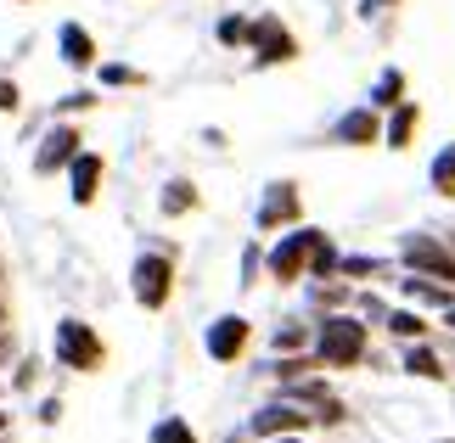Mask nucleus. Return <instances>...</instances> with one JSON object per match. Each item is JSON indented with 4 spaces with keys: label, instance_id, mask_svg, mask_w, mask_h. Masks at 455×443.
Wrapping results in <instances>:
<instances>
[{
    "label": "nucleus",
    "instance_id": "1",
    "mask_svg": "<svg viewBox=\"0 0 455 443\" xmlns=\"http://www.w3.org/2000/svg\"><path fill=\"white\" fill-rule=\"evenodd\" d=\"M309 343H315V365H326V370H355L365 360V320H355V314H321L309 331Z\"/></svg>",
    "mask_w": 455,
    "mask_h": 443
},
{
    "label": "nucleus",
    "instance_id": "2",
    "mask_svg": "<svg viewBox=\"0 0 455 443\" xmlns=\"http://www.w3.org/2000/svg\"><path fill=\"white\" fill-rule=\"evenodd\" d=\"M51 353H57L62 370H79V376H91V370L108 365V343H101V331L91 320H79V314H62L57 331H51Z\"/></svg>",
    "mask_w": 455,
    "mask_h": 443
},
{
    "label": "nucleus",
    "instance_id": "3",
    "mask_svg": "<svg viewBox=\"0 0 455 443\" xmlns=\"http://www.w3.org/2000/svg\"><path fill=\"white\" fill-rule=\"evenodd\" d=\"M130 292H135V304L141 309H169V297H174V253L169 247H141L130 264Z\"/></svg>",
    "mask_w": 455,
    "mask_h": 443
},
{
    "label": "nucleus",
    "instance_id": "4",
    "mask_svg": "<svg viewBox=\"0 0 455 443\" xmlns=\"http://www.w3.org/2000/svg\"><path fill=\"white\" fill-rule=\"evenodd\" d=\"M315 241H321V230H315V225H292V230H282V241H275L270 253H265V270H270L275 281H282V287H292V281H304Z\"/></svg>",
    "mask_w": 455,
    "mask_h": 443
},
{
    "label": "nucleus",
    "instance_id": "5",
    "mask_svg": "<svg viewBox=\"0 0 455 443\" xmlns=\"http://www.w3.org/2000/svg\"><path fill=\"white\" fill-rule=\"evenodd\" d=\"M84 152V135H79V123H68V118H57L51 130L34 140V157H28V169L40 174V180H51V174H62L74 157Z\"/></svg>",
    "mask_w": 455,
    "mask_h": 443
},
{
    "label": "nucleus",
    "instance_id": "6",
    "mask_svg": "<svg viewBox=\"0 0 455 443\" xmlns=\"http://www.w3.org/2000/svg\"><path fill=\"white\" fill-rule=\"evenodd\" d=\"M304 225V197L292 180H270L265 197H259V214H253V230L259 236H275V230H292Z\"/></svg>",
    "mask_w": 455,
    "mask_h": 443
},
{
    "label": "nucleus",
    "instance_id": "7",
    "mask_svg": "<svg viewBox=\"0 0 455 443\" xmlns=\"http://www.w3.org/2000/svg\"><path fill=\"white\" fill-rule=\"evenodd\" d=\"M248 51H253V67H282L299 57V40H292V28L282 23V17H253L248 23Z\"/></svg>",
    "mask_w": 455,
    "mask_h": 443
},
{
    "label": "nucleus",
    "instance_id": "8",
    "mask_svg": "<svg viewBox=\"0 0 455 443\" xmlns=\"http://www.w3.org/2000/svg\"><path fill=\"white\" fill-rule=\"evenodd\" d=\"M248 343H253L248 314H220V320H208V331H203V348H208L214 365H236L242 353H248Z\"/></svg>",
    "mask_w": 455,
    "mask_h": 443
},
{
    "label": "nucleus",
    "instance_id": "9",
    "mask_svg": "<svg viewBox=\"0 0 455 443\" xmlns=\"http://www.w3.org/2000/svg\"><path fill=\"white\" fill-rule=\"evenodd\" d=\"M315 427V415L309 410H299L292 399H275V404H265V410H253V421H248V432L265 443V438H304Z\"/></svg>",
    "mask_w": 455,
    "mask_h": 443
},
{
    "label": "nucleus",
    "instance_id": "10",
    "mask_svg": "<svg viewBox=\"0 0 455 443\" xmlns=\"http://www.w3.org/2000/svg\"><path fill=\"white\" fill-rule=\"evenodd\" d=\"M399 258H405L416 275H439V281L455 287V253L439 236H405V241H399Z\"/></svg>",
    "mask_w": 455,
    "mask_h": 443
},
{
    "label": "nucleus",
    "instance_id": "11",
    "mask_svg": "<svg viewBox=\"0 0 455 443\" xmlns=\"http://www.w3.org/2000/svg\"><path fill=\"white\" fill-rule=\"evenodd\" d=\"M62 174H68V197H74V208H91V202L101 197V174H108V157L84 146Z\"/></svg>",
    "mask_w": 455,
    "mask_h": 443
},
{
    "label": "nucleus",
    "instance_id": "12",
    "mask_svg": "<svg viewBox=\"0 0 455 443\" xmlns=\"http://www.w3.org/2000/svg\"><path fill=\"white\" fill-rule=\"evenodd\" d=\"M331 140H338V146H371V140H382L377 107H348L338 123H331Z\"/></svg>",
    "mask_w": 455,
    "mask_h": 443
},
{
    "label": "nucleus",
    "instance_id": "13",
    "mask_svg": "<svg viewBox=\"0 0 455 443\" xmlns=\"http://www.w3.org/2000/svg\"><path fill=\"white\" fill-rule=\"evenodd\" d=\"M57 51H62V62L74 67V74H84V67L101 62V51H96V40H91V28H84V23H62L57 28Z\"/></svg>",
    "mask_w": 455,
    "mask_h": 443
},
{
    "label": "nucleus",
    "instance_id": "14",
    "mask_svg": "<svg viewBox=\"0 0 455 443\" xmlns=\"http://www.w3.org/2000/svg\"><path fill=\"white\" fill-rule=\"evenodd\" d=\"M394 118L382 123V140H388L394 152H405L411 140H416V123H422V107H416V101H399V107H388Z\"/></svg>",
    "mask_w": 455,
    "mask_h": 443
},
{
    "label": "nucleus",
    "instance_id": "15",
    "mask_svg": "<svg viewBox=\"0 0 455 443\" xmlns=\"http://www.w3.org/2000/svg\"><path fill=\"white\" fill-rule=\"evenodd\" d=\"M203 197H197V186L191 180H169L164 186V197H157V208H164V219H180V214H191Z\"/></svg>",
    "mask_w": 455,
    "mask_h": 443
},
{
    "label": "nucleus",
    "instance_id": "16",
    "mask_svg": "<svg viewBox=\"0 0 455 443\" xmlns=\"http://www.w3.org/2000/svg\"><path fill=\"white\" fill-rule=\"evenodd\" d=\"M338 258H343V253H338V241H331L326 230H321V241H315V253H309V270H304V275H309V281H338Z\"/></svg>",
    "mask_w": 455,
    "mask_h": 443
},
{
    "label": "nucleus",
    "instance_id": "17",
    "mask_svg": "<svg viewBox=\"0 0 455 443\" xmlns=\"http://www.w3.org/2000/svg\"><path fill=\"white\" fill-rule=\"evenodd\" d=\"M382 326H388L399 343H427V320L416 309H394V314H382Z\"/></svg>",
    "mask_w": 455,
    "mask_h": 443
},
{
    "label": "nucleus",
    "instance_id": "18",
    "mask_svg": "<svg viewBox=\"0 0 455 443\" xmlns=\"http://www.w3.org/2000/svg\"><path fill=\"white\" fill-rule=\"evenodd\" d=\"M405 370H411V376H422V382H444V360H439V353H433L427 343H411Z\"/></svg>",
    "mask_w": 455,
    "mask_h": 443
},
{
    "label": "nucleus",
    "instance_id": "19",
    "mask_svg": "<svg viewBox=\"0 0 455 443\" xmlns=\"http://www.w3.org/2000/svg\"><path fill=\"white\" fill-rule=\"evenodd\" d=\"M371 275H388V258H371V253L338 258V281H371Z\"/></svg>",
    "mask_w": 455,
    "mask_h": 443
},
{
    "label": "nucleus",
    "instance_id": "20",
    "mask_svg": "<svg viewBox=\"0 0 455 443\" xmlns=\"http://www.w3.org/2000/svg\"><path fill=\"white\" fill-rule=\"evenodd\" d=\"M399 101H405V74H399V67H388V74L371 84V107L388 113V107H399Z\"/></svg>",
    "mask_w": 455,
    "mask_h": 443
},
{
    "label": "nucleus",
    "instance_id": "21",
    "mask_svg": "<svg viewBox=\"0 0 455 443\" xmlns=\"http://www.w3.org/2000/svg\"><path fill=\"white\" fill-rule=\"evenodd\" d=\"M405 297H411V304H433V309H455V304H450V287H439V281L405 275Z\"/></svg>",
    "mask_w": 455,
    "mask_h": 443
},
{
    "label": "nucleus",
    "instance_id": "22",
    "mask_svg": "<svg viewBox=\"0 0 455 443\" xmlns=\"http://www.w3.org/2000/svg\"><path fill=\"white\" fill-rule=\"evenodd\" d=\"M101 67V84L108 91H130V84H147V74L141 67H130V62H96Z\"/></svg>",
    "mask_w": 455,
    "mask_h": 443
},
{
    "label": "nucleus",
    "instance_id": "23",
    "mask_svg": "<svg viewBox=\"0 0 455 443\" xmlns=\"http://www.w3.org/2000/svg\"><path fill=\"white\" fill-rule=\"evenodd\" d=\"M152 443H197V432H191L180 415H164V421L152 427Z\"/></svg>",
    "mask_w": 455,
    "mask_h": 443
},
{
    "label": "nucleus",
    "instance_id": "24",
    "mask_svg": "<svg viewBox=\"0 0 455 443\" xmlns=\"http://www.w3.org/2000/svg\"><path fill=\"white\" fill-rule=\"evenodd\" d=\"M96 101H101L96 91H74V96H62V101H57V107H51V118H74V113H91V107H96Z\"/></svg>",
    "mask_w": 455,
    "mask_h": 443
},
{
    "label": "nucleus",
    "instance_id": "25",
    "mask_svg": "<svg viewBox=\"0 0 455 443\" xmlns=\"http://www.w3.org/2000/svg\"><path fill=\"white\" fill-rule=\"evenodd\" d=\"M220 45H231V51H242L248 45V17H220Z\"/></svg>",
    "mask_w": 455,
    "mask_h": 443
},
{
    "label": "nucleus",
    "instance_id": "26",
    "mask_svg": "<svg viewBox=\"0 0 455 443\" xmlns=\"http://www.w3.org/2000/svg\"><path fill=\"white\" fill-rule=\"evenodd\" d=\"M433 186H439L444 197H450V191H455V146H444L439 157H433Z\"/></svg>",
    "mask_w": 455,
    "mask_h": 443
},
{
    "label": "nucleus",
    "instance_id": "27",
    "mask_svg": "<svg viewBox=\"0 0 455 443\" xmlns=\"http://www.w3.org/2000/svg\"><path fill=\"white\" fill-rule=\"evenodd\" d=\"M304 343H309V326H299V320L275 331V353H304Z\"/></svg>",
    "mask_w": 455,
    "mask_h": 443
},
{
    "label": "nucleus",
    "instance_id": "28",
    "mask_svg": "<svg viewBox=\"0 0 455 443\" xmlns=\"http://www.w3.org/2000/svg\"><path fill=\"white\" fill-rule=\"evenodd\" d=\"M0 113H23V84L12 74H0Z\"/></svg>",
    "mask_w": 455,
    "mask_h": 443
},
{
    "label": "nucleus",
    "instance_id": "29",
    "mask_svg": "<svg viewBox=\"0 0 455 443\" xmlns=\"http://www.w3.org/2000/svg\"><path fill=\"white\" fill-rule=\"evenodd\" d=\"M259 264H265V253L248 247V253H242V287H253V281H259Z\"/></svg>",
    "mask_w": 455,
    "mask_h": 443
},
{
    "label": "nucleus",
    "instance_id": "30",
    "mask_svg": "<svg viewBox=\"0 0 455 443\" xmlns=\"http://www.w3.org/2000/svg\"><path fill=\"white\" fill-rule=\"evenodd\" d=\"M343 297H348V287H326V281H321V287H315V304H321V309H338Z\"/></svg>",
    "mask_w": 455,
    "mask_h": 443
},
{
    "label": "nucleus",
    "instance_id": "31",
    "mask_svg": "<svg viewBox=\"0 0 455 443\" xmlns=\"http://www.w3.org/2000/svg\"><path fill=\"white\" fill-rule=\"evenodd\" d=\"M62 421V399H40V427H57Z\"/></svg>",
    "mask_w": 455,
    "mask_h": 443
},
{
    "label": "nucleus",
    "instance_id": "32",
    "mask_svg": "<svg viewBox=\"0 0 455 443\" xmlns=\"http://www.w3.org/2000/svg\"><path fill=\"white\" fill-rule=\"evenodd\" d=\"M34 382H40V365L23 360V365H17V376H12V387H34Z\"/></svg>",
    "mask_w": 455,
    "mask_h": 443
},
{
    "label": "nucleus",
    "instance_id": "33",
    "mask_svg": "<svg viewBox=\"0 0 455 443\" xmlns=\"http://www.w3.org/2000/svg\"><path fill=\"white\" fill-rule=\"evenodd\" d=\"M377 6H399V0H365V17H371Z\"/></svg>",
    "mask_w": 455,
    "mask_h": 443
},
{
    "label": "nucleus",
    "instance_id": "34",
    "mask_svg": "<svg viewBox=\"0 0 455 443\" xmlns=\"http://www.w3.org/2000/svg\"><path fill=\"white\" fill-rule=\"evenodd\" d=\"M6 320H12V309H6V292H0V331H6Z\"/></svg>",
    "mask_w": 455,
    "mask_h": 443
},
{
    "label": "nucleus",
    "instance_id": "35",
    "mask_svg": "<svg viewBox=\"0 0 455 443\" xmlns=\"http://www.w3.org/2000/svg\"><path fill=\"white\" fill-rule=\"evenodd\" d=\"M12 427V410H0V432H6Z\"/></svg>",
    "mask_w": 455,
    "mask_h": 443
},
{
    "label": "nucleus",
    "instance_id": "36",
    "mask_svg": "<svg viewBox=\"0 0 455 443\" xmlns=\"http://www.w3.org/2000/svg\"><path fill=\"white\" fill-rule=\"evenodd\" d=\"M17 6H34V0H17Z\"/></svg>",
    "mask_w": 455,
    "mask_h": 443
},
{
    "label": "nucleus",
    "instance_id": "37",
    "mask_svg": "<svg viewBox=\"0 0 455 443\" xmlns=\"http://www.w3.org/2000/svg\"><path fill=\"white\" fill-rule=\"evenodd\" d=\"M450 326H455V309H450Z\"/></svg>",
    "mask_w": 455,
    "mask_h": 443
}]
</instances>
